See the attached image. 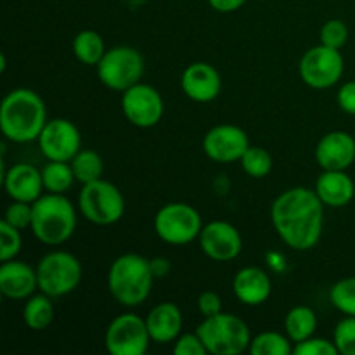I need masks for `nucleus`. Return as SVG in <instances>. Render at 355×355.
<instances>
[{"mask_svg":"<svg viewBox=\"0 0 355 355\" xmlns=\"http://www.w3.org/2000/svg\"><path fill=\"white\" fill-rule=\"evenodd\" d=\"M270 222L281 241L295 252H309L321 241L324 203L307 187L283 191L270 207Z\"/></svg>","mask_w":355,"mask_h":355,"instance_id":"nucleus-1","label":"nucleus"},{"mask_svg":"<svg viewBox=\"0 0 355 355\" xmlns=\"http://www.w3.org/2000/svg\"><path fill=\"white\" fill-rule=\"evenodd\" d=\"M47 121V107L35 90L19 87L3 97L0 106V130L7 141L14 144L38 141Z\"/></svg>","mask_w":355,"mask_h":355,"instance_id":"nucleus-2","label":"nucleus"},{"mask_svg":"<svg viewBox=\"0 0 355 355\" xmlns=\"http://www.w3.org/2000/svg\"><path fill=\"white\" fill-rule=\"evenodd\" d=\"M155 279L151 260L139 253H123L107 270V290L121 307L134 309L148 300Z\"/></svg>","mask_w":355,"mask_h":355,"instance_id":"nucleus-3","label":"nucleus"},{"mask_svg":"<svg viewBox=\"0 0 355 355\" xmlns=\"http://www.w3.org/2000/svg\"><path fill=\"white\" fill-rule=\"evenodd\" d=\"M76 224V208L64 194L45 193L33 203L30 229L42 245H64L75 234Z\"/></svg>","mask_w":355,"mask_h":355,"instance_id":"nucleus-4","label":"nucleus"},{"mask_svg":"<svg viewBox=\"0 0 355 355\" xmlns=\"http://www.w3.org/2000/svg\"><path fill=\"white\" fill-rule=\"evenodd\" d=\"M196 333L211 355H241L252 343V333L246 322L227 312L205 318Z\"/></svg>","mask_w":355,"mask_h":355,"instance_id":"nucleus-5","label":"nucleus"},{"mask_svg":"<svg viewBox=\"0 0 355 355\" xmlns=\"http://www.w3.org/2000/svg\"><path fill=\"white\" fill-rule=\"evenodd\" d=\"M38 290L51 298H61L80 286L83 267L73 253L64 250L49 252L37 263Z\"/></svg>","mask_w":355,"mask_h":355,"instance_id":"nucleus-6","label":"nucleus"},{"mask_svg":"<svg viewBox=\"0 0 355 355\" xmlns=\"http://www.w3.org/2000/svg\"><path fill=\"white\" fill-rule=\"evenodd\" d=\"M78 210L90 224L113 225L125 215V198L110 180H94L82 186L78 194Z\"/></svg>","mask_w":355,"mask_h":355,"instance_id":"nucleus-7","label":"nucleus"},{"mask_svg":"<svg viewBox=\"0 0 355 355\" xmlns=\"http://www.w3.org/2000/svg\"><path fill=\"white\" fill-rule=\"evenodd\" d=\"M97 68L101 83L114 92H125L141 82L144 75V58L130 45H116L107 49Z\"/></svg>","mask_w":355,"mask_h":355,"instance_id":"nucleus-8","label":"nucleus"},{"mask_svg":"<svg viewBox=\"0 0 355 355\" xmlns=\"http://www.w3.org/2000/svg\"><path fill=\"white\" fill-rule=\"evenodd\" d=\"M203 229L201 215L193 205L172 201L158 210L155 217V232L163 243L184 246L200 238Z\"/></svg>","mask_w":355,"mask_h":355,"instance_id":"nucleus-9","label":"nucleus"},{"mask_svg":"<svg viewBox=\"0 0 355 355\" xmlns=\"http://www.w3.org/2000/svg\"><path fill=\"white\" fill-rule=\"evenodd\" d=\"M343 71L345 61L340 49L326 47L322 44L309 49L298 62V75L311 89H331L342 80Z\"/></svg>","mask_w":355,"mask_h":355,"instance_id":"nucleus-10","label":"nucleus"},{"mask_svg":"<svg viewBox=\"0 0 355 355\" xmlns=\"http://www.w3.org/2000/svg\"><path fill=\"white\" fill-rule=\"evenodd\" d=\"M151 342L146 319L132 312L116 315L104 333V347L111 355H144Z\"/></svg>","mask_w":355,"mask_h":355,"instance_id":"nucleus-11","label":"nucleus"},{"mask_svg":"<svg viewBox=\"0 0 355 355\" xmlns=\"http://www.w3.org/2000/svg\"><path fill=\"white\" fill-rule=\"evenodd\" d=\"M121 111L135 127L151 128L162 121L165 103L162 94L155 87L139 82L121 92Z\"/></svg>","mask_w":355,"mask_h":355,"instance_id":"nucleus-12","label":"nucleus"},{"mask_svg":"<svg viewBox=\"0 0 355 355\" xmlns=\"http://www.w3.org/2000/svg\"><path fill=\"white\" fill-rule=\"evenodd\" d=\"M37 142L49 162H71L82 149V134L73 121L54 118L45 123Z\"/></svg>","mask_w":355,"mask_h":355,"instance_id":"nucleus-13","label":"nucleus"},{"mask_svg":"<svg viewBox=\"0 0 355 355\" xmlns=\"http://www.w3.org/2000/svg\"><path fill=\"white\" fill-rule=\"evenodd\" d=\"M200 248L214 262H232L243 252L241 232L225 220H211L200 232Z\"/></svg>","mask_w":355,"mask_h":355,"instance_id":"nucleus-14","label":"nucleus"},{"mask_svg":"<svg viewBox=\"0 0 355 355\" xmlns=\"http://www.w3.org/2000/svg\"><path fill=\"white\" fill-rule=\"evenodd\" d=\"M203 151L211 162L229 163L239 162L250 148V137L241 127L231 123L217 125L210 128L203 137Z\"/></svg>","mask_w":355,"mask_h":355,"instance_id":"nucleus-15","label":"nucleus"},{"mask_svg":"<svg viewBox=\"0 0 355 355\" xmlns=\"http://www.w3.org/2000/svg\"><path fill=\"white\" fill-rule=\"evenodd\" d=\"M180 87L194 103H211L222 90V76L218 69L208 62H193L182 71Z\"/></svg>","mask_w":355,"mask_h":355,"instance_id":"nucleus-16","label":"nucleus"},{"mask_svg":"<svg viewBox=\"0 0 355 355\" xmlns=\"http://www.w3.org/2000/svg\"><path fill=\"white\" fill-rule=\"evenodd\" d=\"M314 155L321 170H347L355 163V139L349 132H328L319 139Z\"/></svg>","mask_w":355,"mask_h":355,"instance_id":"nucleus-17","label":"nucleus"},{"mask_svg":"<svg viewBox=\"0 0 355 355\" xmlns=\"http://www.w3.org/2000/svg\"><path fill=\"white\" fill-rule=\"evenodd\" d=\"M3 189L12 201L35 203L44 194L42 170L30 163H14L9 170H3Z\"/></svg>","mask_w":355,"mask_h":355,"instance_id":"nucleus-18","label":"nucleus"},{"mask_svg":"<svg viewBox=\"0 0 355 355\" xmlns=\"http://www.w3.org/2000/svg\"><path fill=\"white\" fill-rule=\"evenodd\" d=\"M38 290L37 267L21 260H6L0 266V293L9 300H26Z\"/></svg>","mask_w":355,"mask_h":355,"instance_id":"nucleus-19","label":"nucleus"},{"mask_svg":"<svg viewBox=\"0 0 355 355\" xmlns=\"http://www.w3.org/2000/svg\"><path fill=\"white\" fill-rule=\"evenodd\" d=\"M232 293L246 307H259L269 300L272 293V281L260 267H243L232 279Z\"/></svg>","mask_w":355,"mask_h":355,"instance_id":"nucleus-20","label":"nucleus"},{"mask_svg":"<svg viewBox=\"0 0 355 355\" xmlns=\"http://www.w3.org/2000/svg\"><path fill=\"white\" fill-rule=\"evenodd\" d=\"M146 324H148L153 343H158V345L173 343L182 335V311L173 302H162L155 305L146 315Z\"/></svg>","mask_w":355,"mask_h":355,"instance_id":"nucleus-21","label":"nucleus"},{"mask_svg":"<svg viewBox=\"0 0 355 355\" xmlns=\"http://www.w3.org/2000/svg\"><path fill=\"white\" fill-rule=\"evenodd\" d=\"M314 191L329 208H343L354 200L355 182L347 170H322L315 180Z\"/></svg>","mask_w":355,"mask_h":355,"instance_id":"nucleus-22","label":"nucleus"},{"mask_svg":"<svg viewBox=\"0 0 355 355\" xmlns=\"http://www.w3.org/2000/svg\"><path fill=\"white\" fill-rule=\"evenodd\" d=\"M54 298L45 293H33L23 307V322L31 331H45L54 322Z\"/></svg>","mask_w":355,"mask_h":355,"instance_id":"nucleus-23","label":"nucleus"},{"mask_svg":"<svg viewBox=\"0 0 355 355\" xmlns=\"http://www.w3.org/2000/svg\"><path fill=\"white\" fill-rule=\"evenodd\" d=\"M318 324L319 319L314 309L309 305H297V307L290 309L284 318V333L295 345V343H300L314 336Z\"/></svg>","mask_w":355,"mask_h":355,"instance_id":"nucleus-24","label":"nucleus"},{"mask_svg":"<svg viewBox=\"0 0 355 355\" xmlns=\"http://www.w3.org/2000/svg\"><path fill=\"white\" fill-rule=\"evenodd\" d=\"M106 51L103 37L94 30H82L73 38V54L85 66L99 64Z\"/></svg>","mask_w":355,"mask_h":355,"instance_id":"nucleus-25","label":"nucleus"},{"mask_svg":"<svg viewBox=\"0 0 355 355\" xmlns=\"http://www.w3.org/2000/svg\"><path fill=\"white\" fill-rule=\"evenodd\" d=\"M42 180H44L45 193L66 194L75 184V173H73L69 162H49L42 166Z\"/></svg>","mask_w":355,"mask_h":355,"instance_id":"nucleus-26","label":"nucleus"},{"mask_svg":"<svg viewBox=\"0 0 355 355\" xmlns=\"http://www.w3.org/2000/svg\"><path fill=\"white\" fill-rule=\"evenodd\" d=\"M69 163H71L76 182H80L82 186L94 182V180L103 179L104 162L101 158V155H97L92 149L82 148Z\"/></svg>","mask_w":355,"mask_h":355,"instance_id":"nucleus-27","label":"nucleus"},{"mask_svg":"<svg viewBox=\"0 0 355 355\" xmlns=\"http://www.w3.org/2000/svg\"><path fill=\"white\" fill-rule=\"evenodd\" d=\"M248 352L252 355H290L293 354V342L286 333L262 331L253 336Z\"/></svg>","mask_w":355,"mask_h":355,"instance_id":"nucleus-28","label":"nucleus"},{"mask_svg":"<svg viewBox=\"0 0 355 355\" xmlns=\"http://www.w3.org/2000/svg\"><path fill=\"white\" fill-rule=\"evenodd\" d=\"M243 172L252 179H263L272 172V156L269 151L259 146H250L243 158L239 159Z\"/></svg>","mask_w":355,"mask_h":355,"instance_id":"nucleus-29","label":"nucleus"},{"mask_svg":"<svg viewBox=\"0 0 355 355\" xmlns=\"http://www.w3.org/2000/svg\"><path fill=\"white\" fill-rule=\"evenodd\" d=\"M329 302L343 315L355 318V276L336 281L329 290Z\"/></svg>","mask_w":355,"mask_h":355,"instance_id":"nucleus-30","label":"nucleus"},{"mask_svg":"<svg viewBox=\"0 0 355 355\" xmlns=\"http://www.w3.org/2000/svg\"><path fill=\"white\" fill-rule=\"evenodd\" d=\"M23 248V238H21V229L14 227L9 222H0V260H12L19 255Z\"/></svg>","mask_w":355,"mask_h":355,"instance_id":"nucleus-31","label":"nucleus"},{"mask_svg":"<svg viewBox=\"0 0 355 355\" xmlns=\"http://www.w3.org/2000/svg\"><path fill=\"white\" fill-rule=\"evenodd\" d=\"M333 342L340 355H355V318L345 315L342 321L336 324L333 333Z\"/></svg>","mask_w":355,"mask_h":355,"instance_id":"nucleus-32","label":"nucleus"},{"mask_svg":"<svg viewBox=\"0 0 355 355\" xmlns=\"http://www.w3.org/2000/svg\"><path fill=\"white\" fill-rule=\"evenodd\" d=\"M319 38L326 47L342 49L349 40V28L342 19H329L321 26Z\"/></svg>","mask_w":355,"mask_h":355,"instance_id":"nucleus-33","label":"nucleus"},{"mask_svg":"<svg viewBox=\"0 0 355 355\" xmlns=\"http://www.w3.org/2000/svg\"><path fill=\"white\" fill-rule=\"evenodd\" d=\"M295 355H340L335 342L328 338L311 336L300 343L293 345Z\"/></svg>","mask_w":355,"mask_h":355,"instance_id":"nucleus-34","label":"nucleus"},{"mask_svg":"<svg viewBox=\"0 0 355 355\" xmlns=\"http://www.w3.org/2000/svg\"><path fill=\"white\" fill-rule=\"evenodd\" d=\"M31 217H33V203H24V201H12L3 214V220L21 231L30 227Z\"/></svg>","mask_w":355,"mask_h":355,"instance_id":"nucleus-35","label":"nucleus"},{"mask_svg":"<svg viewBox=\"0 0 355 355\" xmlns=\"http://www.w3.org/2000/svg\"><path fill=\"white\" fill-rule=\"evenodd\" d=\"M175 355H207L208 350L198 333H184L173 342Z\"/></svg>","mask_w":355,"mask_h":355,"instance_id":"nucleus-36","label":"nucleus"},{"mask_svg":"<svg viewBox=\"0 0 355 355\" xmlns=\"http://www.w3.org/2000/svg\"><path fill=\"white\" fill-rule=\"evenodd\" d=\"M198 311L203 318H214L222 312V298L215 291H203L198 297Z\"/></svg>","mask_w":355,"mask_h":355,"instance_id":"nucleus-37","label":"nucleus"},{"mask_svg":"<svg viewBox=\"0 0 355 355\" xmlns=\"http://www.w3.org/2000/svg\"><path fill=\"white\" fill-rule=\"evenodd\" d=\"M336 103L343 113L355 116V80H350L340 87L336 94Z\"/></svg>","mask_w":355,"mask_h":355,"instance_id":"nucleus-38","label":"nucleus"},{"mask_svg":"<svg viewBox=\"0 0 355 355\" xmlns=\"http://www.w3.org/2000/svg\"><path fill=\"white\" fill-rule=\"evenodd\" d=\"M210 7L217 12L222 14H231L236 12L238 9H241L246 3V0H208Z\"/></svg>","mask_w":355,"mask_h":355,"instance_id":"nucleus-39","label":"nucleus"},{"mask_svg":"<svg viewBox=\"0 0 355 355\" xmlns=\"http://www.w3.org/2000/svg\"><path fill=\"white\" fill-rule=\"evenodd\" d=\"M151 269L155 272V277H163L170 272V263L163 257H156L151 260Z\"/></svg>","mask_w":355,"mask_h":355,"instance_id":"nucleus-40","label":"nucleus"},{"mask_svg":"<svg viewBox=\"0 0 355 355\" xmlns=\"http://www.w3.org/2000/svg\"><path fill=\"white\" fill-rule=\"evenodd\" d=\"M262 2H267V0H262Z\"/></svg>","mask_w":355,"mask_h":355,"instance_id":"nucleus-41","label":"nucleus"}]
</instances>
